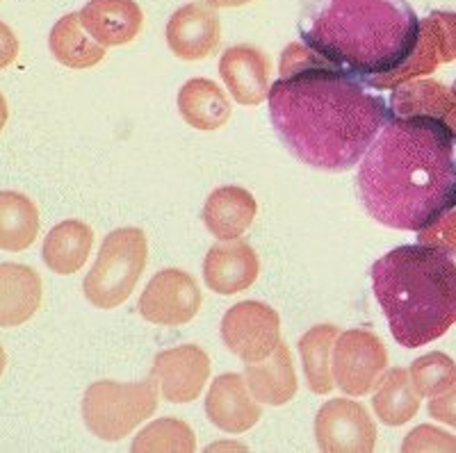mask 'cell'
I'll return each instance as SVG.
<instances>
[{
  "mask_svg": "<svg viewBox=\"0 0 456 453\" xmlns=\"http://www.w3.org/2000/svg\"><path fill=\"white\" fill-rule=\"evenodd\" d=\"M267 103L281 144L301 165L327 174L354 169L395 117L393 98L299 42L281 55Z\"/></svg>",
  "mask_w": 456,
  "mask_h": 453,
  "instance_id": "cell-1",
  "label": "cell"
},
{
  "mask_svg": "<svg viewBox=\"0 0 456 453\" xmlns=\"http://www.w3.org/2000/svg\"><path fill=\"white\" fill-rule=\"evenodd\" d=\"M365 212L395 231H427L456 207V133L434 114L393 117L358 166Z\"/></svg>",
  "mask_w": 456,
  "mask_h": 453,
  "instance_id": "cell-2",
  "label": "cell"
},
{
  "mask_svg": "<svg viewBox=\"0 0 456 453\" xmlns=\"http://www.w3.org/2000/svg\"><path fill=\"white\" fill-rule=\"evenodd\" d=\"M297 32L333 67L379 80L409 62L420 19L409 0H301Z\"/></svg>",
  "mask_w": 456,
  "mask_h": 453,
  "instance_id": "cell-3",
  "label": "cell"
},
{
  "mask_svg": "<svg viewBox=\"0 0 456 453\" xmlns=\"http://www.w3.org/2000/svg\"><path fill=\"white\" fill-rule=\"evenodd\" d=\"M374 299L406 349L438 340L456 324V260L429 244L388 251L370 269Z\"/></svg>",
  "mask_w": 456,
  "mask_h": 453,
  "instance_id": "cell-4",
  "label": "cell"
},
{
  "mask_svg": "<svg viewBox=\"0 0 456 453\" xmlns=\"http://www.w3.org/2000/svg\"><path fill=\"white\" fill-rule=\"evenodd\" d=\"M149 258L142 228H117L103 239L99 258L85 276V299L99 310H114L130 299Z\"/></svg>",
  "mask_w": 456,
  "mask_h": 453,
  "instance_id": "cell-5",
  "label": "cell"
},
{
  "mask_svg": "<svg viewBox=\"0 0 456 453\" xmlns=\"http://www.w3.org/2000/svg\"><path fill=\"white\" fill-rule=\"evenodd\" d=\"M158 381H96L83 397V419L89 433L105 442H119L158 410Z\"/></svg>",
  "mask_w": 456,
  "mask_h": 453,
  "instance_id": "cell-6",
  "label": "cell"
},
{
  "mask_svg": "<svg viewBox=\"0 0 456 453\" xmlns=\"http://www.w3.org/2000/svg\"><path fill=\"white\" fill-rule=\"evenodd\" d=\"M386 367H388V353L384 342L372 330H345L333 342V383L349 397H363L372 392Z\"/></svg>",
  "mask_w": 456,
  "mask_h": 453,
  "instance_id": "cell-7",
  "label": "cell"
},
{
  "mask_svg": "<svg viewBox=\"0 0 456 453\" xmlns=\"http://www.w3.org/2000/svg\"><path fill=\"white\" fill-rule=\"evenodd\" d=\"M222 340L244 365L265 360L281 344L279 312L260 301L235 303L224 314Z\"/></svg>",
  "mask_w": 456,
  "mask_h": 453,
  "instance_id": "cell-8",
  "label": "cell"
},
{
  "mask_svg": "<svg viewBox=\"0 0 456 453\" xmlns=\"http://www.w3.org/2000/svg\"><path fill=\"white\" fill-rule=\"evenodd\" d=\"M201 310V289L183 269H162L140 296V312L156 326H183Z\"/></svg>",
  "mask_w": 456,
  "mask_h": 453,
  "instance_id": "cell-9",
  "label": "cell"
},
{
  "mask_svg": "<svg viewBox=\"0 0 456 453\" xmlns=\"http://www.w3.org/2000/svg\"><path fill=\"white\" fill-rule=\"evenodd\" d=\"M315 440L327 453H368L377 444V426L361 403L331 399L317 412Z\"/></svg>",
  "mask_w": 456,
  "mask_h": 453,
  "instance_id": "cell-10",
  "label": "cell"
},
{
  "mask_svg": "<svg viewBox=\"0 0 456 453\" xmlns=\"http://www.w3.org/2000/svg\"><path fill=\"white\" fill-rule=\"evenodd\" d=\"M151 376L169 403H190L203 392L210 378V358L197 344L160 351L151 367Z\"/></svg>",
  "mask_w": 456,
  "mask_h": 453,
  "instance_id": "cell-11",
  "label": "cell"
},
{
  "mask_svg": "<svg viewBox=\"0 0 456 453\" xmlns=\"http://www.w3.org/2000/svg\"><path fill=\"white\" fill-rule=\"evenodd\" d=\"M165 36L174 55L187 62H199L219 48L222 23L215 7L208 3H187L169 16Z\"/></svg>",
  "mask_w": 456,
  "mask_h": 453,
  "instance_id": "cell-12",
  "label": "cell"
},
{
  "mask_svg": "<svg viewBox=\"0 0 456 453\" xmlns=\"http://www.w3.org/2000/svg\"><path fill=\"white\" fill-rule=\"evenodd\" d=\"M219 76L240 105H260L272 87V60L260 48L238 44L224 51Z\"/></svg>",
  "mask_w": 456,
  "mask_h": 453,
  "instance_id": "cell-13",
  "label": "cell"
},
{
  "mask_svg": "<svg viewBox=\"0 0 456 453\" xmlns=\"http://www.w3.org/2000/svg\"><path fill=\"white\" fill-rule=\"evenodd\" d=\"M260 260L254 247L242 239H219L203 260V280L210 292L231 296L256 283Z\"/></svg>",
  "mask_w": 456,
  "mask_h": 453,
  "instance_id": "cell-14",
  "label": "cell"
},
{
  "mask_svg": "<svg viewBox=\"0 0 456 453\" xmlns=\"http://www.w3.org/2000/svg\"><path fill=\"white\" fill-rule=\"evenodd\" d=\"M208 419L224 433H244L258 424L260 403L251 394L247 378L240 374H222L206 394Z\"/></svg>",
  "mask_w": 456,
  "mask_h": 453,
  "instance_id": "cell-15",
  "label": "cell"
},
{
  "mask_svg": "<svg viewBox=\"0 0 456 453\" xmlns=\"http://www.w3.org/2000/svg\"><path fill=\"white\" fill-rule=\"evenodd\" d=\"M80 23L101 46H124L142 32L144 12L135 0H89L80 10Z\"/></svg>",
  "mask_w": 456,
  "mask_h": 453,
  "instance_id": "cell-16",
  "label": "cell"
},
{
  "mask_svg": "<svg viewBox=\"0 0 456 453\" xmlns=\"http://www.w3.org/2000/svg\"><path fill=\"white\" fill-rule=\"evenodd\" d=\"M42 279L32 267L0 264V328H14L35 317L42 305Z\"/></svg>",
  "mask_w": 456,
  "mask_h": 453,
  "instance_id": "cell-17",
  "label": "cell"
},
{
  "mask_svg": "<svg viewBox=\"0 0 456 453\" xmlns=\"http://www.w3.org/2000/svg\"><path fill=\"white\" fill-rule=\"evenodd\" d=\"M256 198L238 185L217 187L203 206V226L217 239H238L256 219Z\"/></svg>",
  "mask_w": 456,
  "mask_h": 453,
  "instance_id": "cell-18",
  "label": "cell"
},
{
  "mask_svg": "<svg viewBox=\"0 0 456 453\" xmlns=\"http://www.w3.org/2000/svg\"><path fill=\"white\" fill-rule=\"evenodd\" d=\"M244 378L256 401L265 406H285L297 394L295 365L285 342H281L265 360L247 365Z\"/></svg>",
  "mask_w": 456,
  "mask_h": 453,
  "instance_id": "cell-19",
  "label": "cell"
},
{
  "mask_svg": "<svg viewBox=\"0 0 456 453\" xmlns=\"http://www.w3.org/2000/svg\"><path fill=\"white\" fill-rule=\"evenodd\" d=\"M178 112L187 125L197 130H219L231 119V103L217 83L192 77L178 92Z\"/></svg>",
  "mask_w": 456,
  "mask_h": 453,
  "instance_id": "cell-20",
  "label": "cell"
},
{
  "mask_svg": "<svg viewBox=\"0 0 456 453\" xmlns=\"http://www.w3.org/2000/svg\"><path fill=\"white\" fill-rule=\"evenodd\" d=\"M94 232L92 228L78 219H67L57 223L44 239L42 258L53 273L71 276L80 271L92 253Z\"/></svg>",
  "mask_w": 456,
  "mask_h": 453,
  "instance_id": "cell-21",
  "label": "cell"
},
{
  "mask_svg": "<svg viewBox=\"0 0 456 453\" xmlns=\"http://www.w3.org/2000/svg\"><path fill=\"white\" fill-rule=\"evenodd\" d=\"M48 48L57 62L69 69H89L103 62L105 46L94 42L89 32L80 23V12L62 16L53 26L51 36H48Z\"/></svg>",
  "mask_w": 456,
  "mask_h": 453,
  "instance_id": "cell-22",
  "label": "cell"
},
{
  "mask_svg": "<svg viewBox=\"0 0 456 453\" xmlns=\"http://www.w3.org/2000/svg\"><path fill=\"white\" fill-rule=\"evenodd\" d=\"M39 232V212L26 194L0 191V251L19 253L32 247Z\"/></svg>",
  "mask_w": 456,
  "mask_h": 453,
  "instance_id": "cell-23",
  "label": "cell"
},
{
  "mask_svg": "<svg viewBox=\"0 0 456 453\" xmlns=\"http://www.w3.org/2000/svg\"><path fill=\"white\" fill-rule=\"evenodd\" d=\"M374 415H377L386 426H402L415 417V412L420 408V394L415 390L411 374L406 369H390L381 381L379 390L372 397Z\"/></svg>",
  "mask_w": 456,
  "mask_h": 453,
  "instance_id": "cell-24",
  "label": "cell"
},
{
  "mask_svg": "<svg viewBox=\"0 0 456 453\" xmlns=\"http://www.w3.org/2000/svg\"><path fill=\"white\" fill-rule=\"evenodd\" d=\"M338 335L340 330L333 324L313 326L308 333L301 335L299 353L304 362V374H306L308 387L315 394H329L336 387L331 374V351Z\"/></svg>",
  "mask_w": 456,
  "mask_h": 453,
  "instance_id": "cell-25",
  "label": "cell"
},
{
  "mask_svg": "<svg viewBox=\"0 0 456 453\" xmlns=\"http://www.w3.org/2000/svg\"><path fill=\"white\" fill-rule=\"evenodd\" d=\"M133 451L151 453V451H181L190 453L197 449V438L194 431L187 426L183 419L162 417L151 422L144 431L137 433V438L130 444Z\"/></svg>",
  "mask_w": 456,
  "mask_h": 453,
  "instance_id": "cell-26",
  "label": "cell"
},
{
  "mask_svg": "<svg viewBox=\"0 0 456 453\" xmlns=\"http://www.w3.org/2000/svg\"><path fill=\"white\" fill-rule=\"evenodd\" d=\"M411 381L420 397H438L456 381V365L445 353H429L411 365Z\"/></svg>",
  "mask_w": 456,
  "mask_h": 453,
  "instance_id": "cell-27",
  "label": "cell"
},
{
  "mask_svg": "<svg viewBox=\"0 0 456 453\" xmlns=\"http://www.w3.org/2000/svg\"><path fill=\"white\" fill-rule=\"evenodd\" d=\"M429 417L456 428V381L450 390H445L434 401H429Z\"/></svg>",
  "mask_w": 456,
  "mask_h": 453,
  "instance_id": "cell-28",
  "label": "cell"
},
{
  "mask_svg": "<svg viewBox=\"0 0 456 453\" xmlns=\"http://www.w3.org/2000/svg\"><path fill=\"white\" fill-rule=\"evenodd\" d=\"M19 55V39L7 23L0 21V71L10 67Z\"/></svg>",
  "mask_w": 456,
  "mask_h": 453,
  "instance_id": "cell-29",
  "label": "cell"
},
{
  "mask_svg": "<svg viewBox=\"0 0 456 453\" xmlns=\"http://www.w3.org/2000/svg\"><path fill=\"white\" fill-rule=\"evenodd\" d=\"M208 5L215 7V10H222V7H242V5H249L254 0H206Z\"/></svg>",
  "mask_w": 456,
  "mask_h": 453,
  "instance_id": "cell-30",
  "label": "cell"
},
{
  "mask_svg": "<svg viewBox=\"0 0 456 453\" xmlns=\"http://www.w3.org/2000/svg\"><path fill=\"white\" fill-rule=\"evenodd\" d=\"M7 117H10V108H7L5 96H3V93H0V133H3V128H5Z\"/></svg>",
  "mask_w": 456,
  "mask_h": 453,
  "instance_id": "cell-31",
  "label": "cell"
},
{
  "mask_svg": "<svg viewBox=\"0 0 456 453\" xmlns=\"http://www.w3.org/2000/svg\"><path fill=\"white\" fill-rule=\"evenodd\" d=\"M5 365H7L5 349H3V346H0V376H3V371H5Z\"/></svg>",
  "mask_w": 456,
  "mask_h": 453,
  "instance_id": "cell-32",
  "label": "cell"
}]
</instances>
